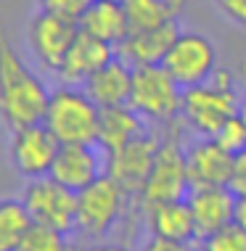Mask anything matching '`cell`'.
Returning a JSON list of instances; mask_svg holds the SVG:
<instances>
[{
    "mask_svg": "<svg viewBox=\"0 0 246 251\" xmlns=\"http://www.w3.org/2000/svg\"><path fill=\"white\" fill-rule=\"evenodd\" d=\"M230 22L246 26V0H212Z\"/></svg>",
    "mask_w": 246,
    "mask_h": 251,
    "instance_id": "27",
    "label": "cell"
},
{
    "mask_svg": "<svg viewBox=\"0 0 246 251\" xmlns=\"http://www.w3.org/2000/svg\"><path fill=\"white\" fill-rule=\"evenodd\" d=\"M159 143H162V138L146 132L140 138H135L133 143H127V146H122L117 151L109 153L106 175L117 180L127 191L130 199H135V203H138L143 188H146L148 175L154 169V159H156V151H159Z\"/></svg>",
    "mask_w": 246,
    "mask_h": 251,
    "instance_id": "11",
    "label": "cell"
},
{
    "mask_svg": "<svg viewBox=\"0 0 246 251\" xmlns=\"http://www.w3.org/2000/svg\"><path fill=\"white\" fill-rule=\"evenodd\" d=\"M51 90L8 43L0 16V119L8 130L43 122Z\"/></svg>",
    "mask_w": 246,
    "mask_h": 251,
    "instance_id": "1",
    "label": "cell"
},
{
    "mask_svg": "<svg viewBox=\"0 0 246 251\" xmlns=\"http://www.w3.org/2000/svg\"><path fill=\"white\" fill-rule=\"evenodd\" d=\"M201 251H246V230L236 222L201 238Z\"/></svg>",
    "mask_w": 246,
    "mask_h": 251,
    "instance_id": "24",
    "label": "cell"
},
{
    "mask_svg": "<svg viewBox=\"0 0 246 251\" xmlns=\"http://www.w3.org/2000/svg\"><path fill=\"white\" fill-rule=\"evenodd\" d=\"M140 251H193V246L186 241H169V238H159V235H151L146 243H143Z\"/></svg>",
    "mask_w": 246,
    "mask_h": 251,
    "instance_id": "28",
    "label": "cell"
},
{
    "mask_svg": "<svg viewBox=\"0 0 246 251\" xmlns=\"http://www.w3.org/2000/svg\"><path fill=\"white\" fill-rule=\"evenodd\" d=\"M143 214L148 220L151 235L169 238V241H186V243H193L199 238V227H196V217H193V209H191L188 199H172V201L154 203Z\"/></svg>",
    "mask_w": 246,
    "mask_h": 251,
    "instance_id": "17",
    "label": "cell"
},
{
    "mask_svg": "<svg viewBox=\"0 0 246 251\" xmlns=\"http://www.w3.org/2000/svg\"><path fill=\"white\" fill-rule=\"evenodd\" d=\"M233 222L246 230V196H238V199H236V217H233Z\"/></svg>",
    "mask_w": 246,
    "mask_h": 251,
    "instance_id": "31",
    "label": "cell"
},
{
    "mask_svg": "<svg viewBox=\"0 0 246 251\" xmlns=\"http://www.w3.org/2000/svg\"><path fill=\"white\" fill-rule=\"evenodd\" d=\"M93 5V0H40V11L56 13V16L72 19V22L80 24L82 13Z\"/></svg>",
    "mask_w": 246,
    "mask_h": 251,
    "instance_id": "26",
    "label": "cell"
},
{
    "mask_svg": "<svg viewBox=\"0 0 246 251\" xmlns=\"http://www.w3.org/2000/svg\"><path fill=\"white\" fill-rule=\"evenodd\" d=\"M117 56V48L109 45L106 40L90 35V32L80 29L74 37L69 53H66L64 64L58 69V77L66 85H85L87 77H93L101 66H106L109 61Z\"/></svg>",
    "mask_w": 246,
    "mask_h": 251,
    "instance_id": "14",
    "label": "cell"
},
{
    "mask_svg": "<svg viewBox=\"0 0 246 251\" xmlns=\"http://www.w3.org/2000/svg\"><path fill=\"white\" fill-rule=\"evenodd\" d=\"M177 35H180L177 22H167L162 26H151V29H133L125 43L117 45V56L125 58L130 66L162 64Z\"/></svg>",
    "mask_w": 246,
    "mask_h": 251,
    "instance_id": "16",
    "label": "cell"
},
{
    "mask_svg": "<svg viewBox=\"0 0 246 251\" xmlns=\"http://www.w3.org/2000/svg\"><path fill=\"white\" fill-rule=\"evenodd\" d=\"M95 103L101 108L106 106H125L130 103V93H133V66L125 58L114 56L106 66H101L87 82L82 85Z\"/></svg>",
    "mask_w": 246,
    "mask_h": 251,
    "instance_id": "18",
    "label": "cell"
},
{
    "mask_svg": "<svg viewBox=\"0 0 246 251\" xmlns=\"http://www.w3.org/2000/svg\"><path fill=\"white\" fill-rule=\"evenodd\" d=\"M109 153L98 143H61L56 161H53L51 177L61 185L72 188L74 193L85 191L98 177L106 175Z\"/></svg>",
    "mask_w": 246,
    "mask_h": 251,
    "instance_id": "12",
    "label": "cell"
},
{
    "mask_svg": "<svg viewBox=\"0 0 246 251\" xmlns=\"http://www.w3.org/2000/svg\"><path fill=\"white\" fill-rule=\"evenodd\" d=\"M236 199L238 193L230 185H212V188H191L188 203L193 209L199 238L230 225L236 217Z\"/></svg>",
    "mask_w": 246,
    "mask_h": 251,
    "instance_id": "15",
    "label": "cell"
},
{
    "mask_svg": "<svg viewBox=\"0 0 246 251\" xmlns=\"http://www.w3.org/2000/svg\"><path fill=\"white\" fill-rule=\"evenodd\" d=\"M133 29H151L167 22H177L186 0H122Z\"/></svg>",
    "mask_w": 246,
    "mask_h": 251,
    "instance_id": "21",
    "label": "cell"
},
{
    "mask_svg": "<svg viewBox=\"0 0 246 251\" xmlns=\"http://www.w3.org/2000/svg\"><path fill=\"white\" fill-rule=\"evenodd\" d=\"M146 135L143 117L135 111L130 103L125 106H106L101 108V122H98V146L106 153L133 143L135 138Z\"/></svg>",
    "mask_w": 246,
    "mask_h": 251,
    "instance_id": "20",
    "label": "cell"
},
{
    "mask_svg": "<svg viewBox=\"0 0 246 251\" xmlns=\"http://www.w3.org/2000/svg\"><path fill=\"white\" fill-rule=\"evenodd\" d=\"M175 122H169V132L162 138L159 151H156V159H154V169L148 175L146 188H143V193L138 199V206L143 212L148 206H154V203H162V201L188 199V193H191L186 148L180 143V125L175 130Z\"/></svg>",
    "mask_w": 246,
    "mask_h": 251,
    "instance_id": "4",
    "label": "cell"
},
{
    "mask_svg": "<svg viewBox=\"0 0 246 251\" xmlns=\"http://www.w3.org/2000/svg\"><path fill=\"white\" fill-rule=\"evenodd\" d=\"M162 66L175 77V82L188 90V87L209 82V77L217 72V50L209 37L199 32H180L172 48L167 50Z\"/></svg>",
    "mask_w": 246,
    "mask_h": 251,
    "instance_id": "8",
    "label": "cell"
},
{
    "mask_svg": "<svg viewBox=\"0 0 246 251\" xmlns=\"http://www.w3.org/2000/svg\"><path fill=\"white\" fill-rule=\"evenodd\" d=\"M77 32H80L77 22L56 16V13H48V11L35 13L29 19V26H27V37H29V48L35 53V58L40 61L43 69L56 72V74L61 69V64H64Z\"/></svg>",
    "mask_w": 246,
    "mask_h": 251,
    "instance_id": "10",
    "label": "cell"
},
{
    "mask_svg": "<svg viewBox=\"0 0 246 251\" xmlns=\"http://www.w3.org/2000/svg\"><path fill=\"white\" fill-rule=\"evenodd\" d=\"M238 77H241V82L246 85V64H241V72H238Z\"/></svg>",
    "mask_w": 246,
    "mask_h": 251,
    "instance_id": "32",
    "label": "cell"
},
{
    "mask_svg": "<svg viewBox=\"0 0 246 251\" xmlns=\"http://www.w3.org/2000/svg\"><path fill=\"white\" fill-rule=\"evenodd\" d=\"M188 161V180L191 188H212V185H230L236 156L217 143L215 138H199L186 148Z\"/></svg>",
    "mask_w": 246,
    "mask_h": 251,
    "instance_id": "13",
    "label": "cell"
},
{
    "mask_svg": "<svg viewBox=\"0 0 246 251\" xmlns=\"http://www.w3.org/2000/svg\"><path fill=\"white\" fill-rule=\"evenodd\" d=\"M130 106L146 119L169 122L180 119L183 111V87L175 82V77L162 64L133 66V93Z\"/></svg>",
    "mask_w": 246,
    "mask_h": 251,
    "instance_id": "6",
    "label": "cell"
},
{
    "mask_svg": "<svg viewBox=\"0 0 246 251\" xmlns=\"http://www.w3.org/2000/svg\"><path fill=\"white\" fill-rule=\"evenodd\" d=\"M238 79L230 69H217L209 82L183 90V122L199 138H215L230 117L241 114L244 93L238 90Z\"/></svg>",
    "mask_w": 246,
    "mask_h": 251,
    "instance_id": "2",
    "label": "cell"
},
{
    "mask_svg": "<svg viewBox=\"0 0 246 251\" xmlns=\"http://www.w3.org/2000/svg\"><path fill=\"white\" fill-rule=\"evenodd\" d=\"M215 140L233 156L246 151V122H244L241 114H236V117H230L228 122H225V125L220 127V132L215 135Z\"/></svg>",
    "mask_w": 246,
    "mask_h": 251,
    "instance_id": "25",
    "label": "cell"
},
{
    "mask_svg": "<svg viewBox=\"0 0 246 251\" xmlns=\"http://www.w3.org/2000/svg\"><path fill=\"white\" fill-rule=\"evenodd\" d=\"M230 188L238 196H246V151L236 153V164H233V177H230Z\"/></svg>",
    "mask_w": 246,
    "mask_h": 251,
    "instance_id": "29",
    "label": "cell"
},
{
    "mask_svg": "<svg viewBox=\"0 0 246 251\" xmlns=\"http://www.w3.org/2000/svg\"><path fill=\"white\" fill-rule=\"evenodd\" d=\"M35 225L29 209L22 199L0 201V251H13Z\"/></svg>",
    "mask_w": 246,
    "mask_h": 251,
    "instance_id": "22",
    "label": "cell"
},
{
    "mask_svg": "<svg viewBox=\"0 0 246 251\" xmlns=\"http://www.w3.org/2000/svg\"><path fill=\"white\" fill-rule=\"evenodd\" d=\"M13 251H74V246L69 241V233H61L56 227L35 222Z\"/></svg>",
    "mask_w": 246,
    "mask_h": 251,
    "instance_id": "23",
    "label": "cell"
},
{
    "mask_svg": "<svg viewBox=\"0 0 246 251\" xmlns=\"http://www.w3.org/2000/svg\"><path fill=\"white\" fill-rule=\"evenodd\" d=\"M58 148H61L58 138L48 130L43 122L11 130V143H8L11 164L27 180L48 177L53 169V161H56Z\"/></svg>",
    "mask_w": 246,
    "mask_h": 251,
    "instance_id": "9",
    "label": "cell"
},
{
    "mask_svg": "<svg viewBox=\"0 0 246 251\" xmlns=\"http://www.w3.org/2000/svg\"><path fill=\"white\" fill-rule=\"evenodd\" d=\"M74 251H133L130 246H122V243H111V241H93L87 246H74Z\"/></svg>",
    "mask_w": 246,
    "mask_h": 251,
    "instance_id": "30",
    "label": "cell"
},
{
    "mask_svg": "<svg viewBox=\"0 0 246 251\" xmlns=\"http://www.w3.org/2000/svg\"><path fill=\"white\" fill-rule=\"evenodd\" d=\"M80 29L90 32L117 48L119 43L127 40L133 26H130V16L122 0H93V5L80 19Z\"/></svg>",
    "mask_w": 246,
    "mask_h": 251,
    "instance_id": "19",
    "label": "cell"
},
{
    "mask_svg": "<svg viewBox=\"0 0 246 251\" xmlns=\"http://www.w3.org/2000/svg\"><path fill=\"white\" fill-rule=\"evenodd\" d=\"M22 201L27 203L37 225L56 227L61 233H74V227H77V193L61 185L58 180H53L51 175L27 180Z\"/></svg>",
    "mask_w": 246,
    "mask_h": 251,
    "instance_id": "7",
    "label": "cell"
},
{
    "mask_svg": "<svg viewBox=\"0 0 246 251\" xmlns=\"http://www.w3.org/2000/svg\"><path fill=\"white\" fill-rule=\"evenodd\" d=\"M101 106L87 96L82 85H61L51 90L43 125L58 143H98Z\"/></svg>",
    "mask_w": 246,
    "mask_h": 251,
    "instance_id": "3",
    "label": "cell"
},
{
    "mask_svg": "<svg viewBox=\"0 0 246 251\" xmlns=\"http://www.w3.org/2000/svg\"><path fill=\"white\" fill-rule=\"evenodd\" d=\"M133 201L114 177H98L77 193V227L74 233L87 241H101L117 227L127 203Z\"/></svg>",
    "mask_w": 246,
    "mask_h": 251,
    "instance_id": "5",
    "label": "cell"
}]
</instances>
